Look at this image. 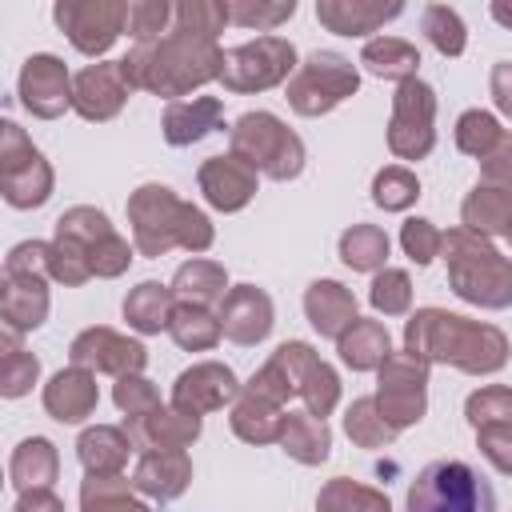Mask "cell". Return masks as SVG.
Masks as SVG:
<instances>
[{"instance_id":"cell-1","label":"cell","mask_w":512,"mask_h":512,"mask_svg":"<svg viewBox=\"0 0 512 512\" xmlns=\"http://www.w3.org/2000/svg\"><path fill=\"white\" fill-rule=\"evenodd\" d=\"M408 512H496V492L468 460L444 456L416 472Z\"/></svg>"}]
</instances>
